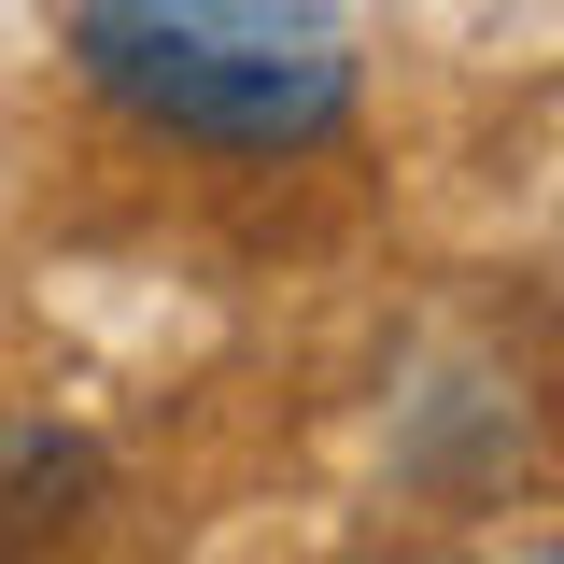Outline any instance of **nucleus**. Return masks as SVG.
I'll return each mask as SVG.
<instances>
[{"label":"nucleus","mask_w":564,"mask_h":564,"mask_svg":"<svg viewBox=\"0 0 564 564\" xmlns=\"http://www.w3.org/2000/svg\"><path fill=\"white\" fill-rule=\"evenodd\" d=\"M70 70L198 155H311L352 113V29L325 0H70Z\"/></svg>","instance_id":"obj_1"},{"label":"nucleus","mask_w":564,"mask_h":564,"mask_svg":"<svg viewBox=\"0 0 564 564\" xmlns=\"http://www.w3.org/2000/svg\"><path fill=\"white\" fill-rule=\"evenodd\" d=\"M99 494V452L57 423H0V536H57L70 508Z\"/></svg>","instance_id":"obj_2"}]
</instances>
